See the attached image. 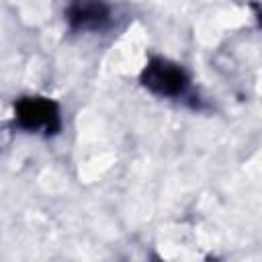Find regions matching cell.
<instances>
[{
	"label": "cell",
	"mask_w": 262,
	"mask_h": 262,
	"mask_svg": "<svg viewBox=\"0 0 262 262\" xmlns=\"http://www.w3.org/2000/svg\"><path fill=\"white\" fill-rule=\"evenodd\" d=\"M63 18L70 31L100 33L111 25V6L104 0H70Z\"/></svg>",
	"instance_id": "obj_3"
},
{
	"label": "cell",
	"mask_w": 262,
	"mask_h": 262,
	"mask_svg": "<svg viewBox=\"0 0 262 262\" xmlns=\"http://www.w3.org/2000/svg\"><path fill=\"white\" fill-rule=\"evenodd\" d=\"M139 82L147 92L162 98H182L190 88L186 70L168 57H151L143 66Z\"/></svg>",
	"instance_id": "obj_2"
},
{
	"label": "cell",
	"mask_w": 262,
	"mask_h": 262,
	"mask_svg": "<svg viewBox=\"0 0 262 262\" xmlns=\"http://www.w3.org/2000/svg\"><path fill=\"white\" fill-rule=\"evenodd\" d=\"M14 123L18 129L43 137H53L61 131V111L53 98L20 96L14 100Z\"/></svg>",
	"instance_id": "obj_1"
}]
</instances>
